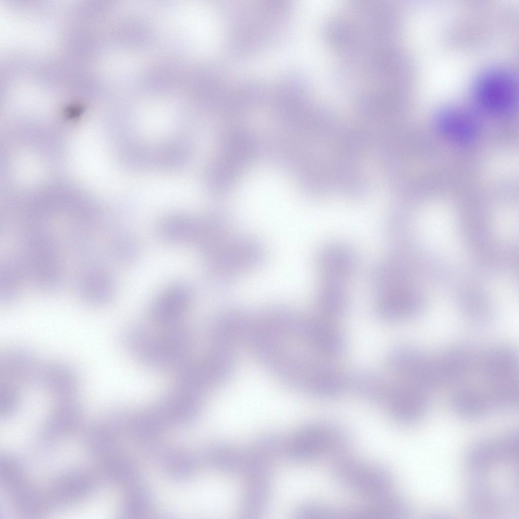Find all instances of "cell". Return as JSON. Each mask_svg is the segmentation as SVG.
<instances>
[{
    "label": "cell",
    "instance_id": "cell-14",
    "mask_svg": "<svg viewBox=\"0 0 519 519\" xmlns=\"http://www.w3.org/2000/svg\"><path fill=\"white\" fill-rule=\"evenodd\" d=\"M437 123L446 134L455 140H465L474 135L475 123L467 110L456 106L441 109L437 116Z\"/></svg>",
    "mask_w": 519,
    "mask_h": 519
},
{
    "label": "cell",
    "instance_id": "cell-15",
    "mask_svg": "<svg viewBox=\"0 0 519 519\" xmlns=\"http://www.w3.org/2000/svg\"><path fill=\"white\" fill-rule=\"evenodd\" d=\"M321 316L332 320L341 316L347 305V296L342 284L323 282L316 295Z\"/></svg>",
    "mask_w": 519,
    "mask_h": 519
},
{
    "label": "cell",
    "instance_id": "cell-12",
    "mask_svg": "<svg viewBox=\"0 0 519 519\" xmlns=\"http://www.w3.org/2000/svg\"><path fill=\"white\" fill-rule=\"evenodd\" d=\"M450 402L455 412L464 418L480 417L495 409L481 386L467 383L453 389Z\"/></svg>",
    "mask_w": 519,
    "mask_h": 519
},
{
    "label": "cell",
    "instance_id": "cell-8",
    "mask_svg": "<svg viewBox=\"0 0 519 519\" xmlns=\"http://www.w3.org/2000/svg\"><path fill=\"white\" fill-rule=\"evenodd\" d=\"M316 263L323 282L342 284L355 272L357 259L349 246L334 243L327 244L320 250Z\"/></svg>",
    "mask_w": 519,
    "mask_h": 519
},
{
    "label": "cell",
    "instance_id": "cell-3",
    "mask_svg": "<svg viewBox=\"0 0 519 519\" xmlns=\"http://www.w3.org/2000/svg\"><path fill=\"white\" fill-rule=\"evenodd\" d=\"M472 95L482 109L504 115L514 109L517 101V84L514 76L504 69L492 68L480 73L472 87Z\"/></svg>",
    "mask_w": 519,
    "mask_h": 519
},
{
    "label": "cell",
    "instance_id": "cell-13",
    "mask_svg": "<svg viewBox=\"0 0 519 519\" xmlns=\"http://www.w3.org/2000/svg\"><path fill=\"white\" fill-rule=\"evenodd\" d=\"M377 315L388 321H396L414 314L416 305L404 288L377 294L375 302Z\"/></svg>",
    "mask_w": 519,
    "mask_h": 519
},
{
    "label": "cell",
    "instance_id": "cell-6",
    "mask_svg": "<svg viewBox=\"0 0 519 519\" xmlns=\"http://www.w3.org/2000/svg\"><path fill=\"white\" fill-rule=\"evenodd\" d=\"M331 319L320 316L304 318L302 337L319 355L327 358H337L346 351L345 339Z\"/></svg>",
    "mask_w": 519,
    "mask_h": 519
},
{
    "label": "cell",
    "instance_id": "cell-4",
    "mask_svg": "<svg viewBox=\"0 0 519 519\" xmlns=\"http://www.w3.org/2000/svg\"><path fill=\"white\" fill-rule=\"evenodd\" d=\"M387 366L401 380L428 393L440 388L436 357L409 347L392 349L387 355Z\"/></svg>",
    "mask_w": 519,
    "mask_h": 519
},
{
    "label": "cell",
    "instance_id": "cell-16",
    "mask_svg": "<svg viewBox=\"0 0 519 519\" xmlns=\"http://www.w3.org/2000/svg\"><path fill=\"white\" fill-rule=\"evenodd\" d=\"M198 226L188 219H171L162 223L158 232L161 238L165 240L181 242L197 236Z\"/></svg>",
    "mask_w": 519,
    "mask_h": 519
},
{
    "label": "cell",
    "instance_id": "cell-10",
    "mask_svg": "<svg viewBox=\"0 0 519 519\" xmlns=\"http://www.w3.org/2000/svg\"><path fill=\"white\" fill-rule=\"evenodd\" d=\"M337 471L344 483L362 492L380 493L389 486V479L383 471L358 462H342Z\"/></svg>",
    "mask_w": 519,
    "mask_h": 519
},
{
    "label": "cell",
    "instance_id": "cell-1",
    "mask_svg": "<svg viewBox=\"0 0 519 519\" xmlns=\"http://www.w3.org/2000/svg\"><path fill=\"white\" fill-rule=\"evenodd\" d=\"M476 373L496 409L511 407L517 402L518 360L511 348L497 345L479 353Z\"/></svg>",
    "mask_w": 519,
    "mask_h": 519
},
{
    "label": "cell",
    "instance_id": "cell-11",
    "mask_svg": "<svg viewBox=\"0 0 519 519\" xmlns=\"http://www.w3.org/2000/svg\"><path fill=\"white\" fill-rule=\"evenodd\" d=\"M190 303L188 289L182 285L172 286L153 304L151 316L157 324L163 327L176 325L187 311Z\"/></svg>",
    "mask_w": 519,
    "mask_h": 519
},
{
    "label": "cell",
    "instance_id": "cell-5",
    "mask_svg": "<svg viewBox=\"0 0 519 519\" xmlns=\"http://www.w3.org/2000/svg\"><path fill=\"white\" fill-rule=\"evenodd\" d=\"M428 404V393L401 380L390 383L383 404L400 422H417L425 415Z\"/></svg>",
    "mask_w": 519,
    "mask_h": 519
},
{
    "label": "cell",
    "instance_id": "cell-9",
    "mask_svg": "<svg viewBox=\"0 0 519 519\" xmlns=\"http://www.w3.org/2000/svg\"><path fill=\"white\" fill-rule=\"evenodd\" d=\"M222 363L218 357L212 356L200 361L180 364L177 379L181 387L198 393L212 386L224 373V364Z\"/></svg>",
    "mask_w": 519,
    "mask_h": 519
},
{
    "label": "cell",
    "instance_id": "cell-2",
    "mask_svg": "<svg viewBox=\"0 0 519 519\" xmlns=\"http://www.w3.org/2000/svg\"><path fill=\"white\" fill-rule=\"evenodd\" d=\"M159 336L152 337L141 329H131L125 336V343L144 363L165 368L179 365L190 345L188 331L176 325L165 327Z\"/></svg>",
    "mask_w": 519,
    "mask_h": 519
},
{
    "label": "cell",
    "instance_id": "cell-7",
    "mask_svg": "<svg viewBox=\"0 0 519 519\" xmlns=\"http://www.w3.org/2000/svg\"><path fill=\"white\" fill-rule=\"evenodd\" d=\"M517 454V441L512 435L483 441L469 453L467 466L474 473L483 472L500 463L514 460Z\"/></svg>",
    "mask_w": 519,
    "mask_h": 519
}]
</instances>
